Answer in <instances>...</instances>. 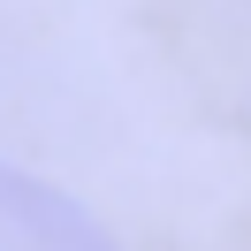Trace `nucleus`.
I'll use <instances>...</instances> for the list:
<instances>
[{
	"label": "nucleus",
	"instance_id": "f257e3e1",
	"mask_svg": "<svg viewBox=\"0 0 251 251\" xmlns=\"http://www.w3.org/2000/svg\"><path fill=\"white\" fill-rule=\"evenodd\" d=\"M0 244L16 251H114V228L53 175L0 152Z\"/></svg>",
	"mask_w": 251,
	"mask_h": 251
}]
</instances>
